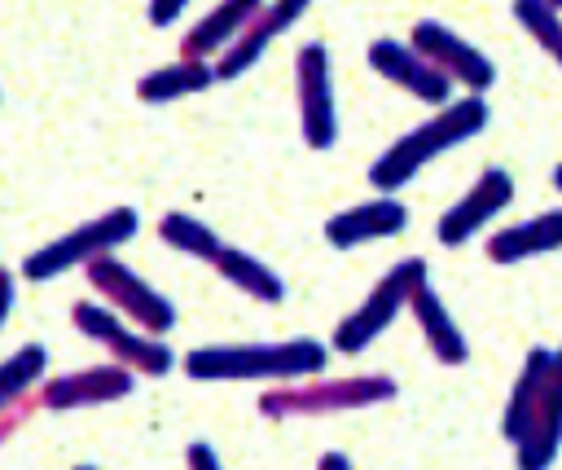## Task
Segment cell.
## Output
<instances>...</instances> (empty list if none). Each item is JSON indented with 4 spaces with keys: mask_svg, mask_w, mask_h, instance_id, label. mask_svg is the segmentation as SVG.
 Returning <instances> with one entry per match:
<instances>
[{
    "mask_svg": "<svg viewBox=\"0 0 562 470\" xmlns=\"http://www.w3.org/2000/svg\"><path fill=\"white\" fill-rule=\"evenodd\" d=\"M312 4H316V0H268V4L259 9V18L246 26V35L215 61L220 79H237V75H246L250 66H259V57L268 53V44H272L277 35H285Z\"/></svg>",
    "mask_w": 562,
    "mask_h": 470,
    "instance_id": "16",
    "label": "cell"
},
{
    "mask_svg": "<svg viewBox=\"0 0 562 470\" xmlns=\"http://www.w3.org/2000/svg\"><path fill=\"white\" fill-rule=\"evenodd\" d=\"M316 470H351V457H347V452H338V448H329V452L316 461Z\"/></svg>",
    "mask_w": 562,
    "mask_h": 470,
    "instance_id": "29",
    "label": "cell"
},
{
    "mask_svg": "<svg viewBox=\"0 0 562 470\" xmlns=\"http://www.w3.org/2000/svg\"><path fill=\"white\" fill-rule=\"evenodd\" d=\"M562 448V347L553 351V369L544 382V395L536 404V417L527 435L514 444V466L518 470H549Z\"/></svg>",
    "mask_w": 562,
    "mask_h": 470,
    "instance_id": "15",
    "label": "cell"
},
{
    "mask_svg": "<svg viewBox=\"0 0 562 470\" xmlns=\"http://www.w3.org/2000/svg\"><path fill=\"white\" fill-rule=\"evenodd\" d=\"M553 250H562V206H549L540 215H527L518 224H505V228H496L483 242V255L492 264H522V259L553 255Z\"/></svg>",
    "mask_w": 562,
    "mask_h": 470,
    "instance_id": "17",
    "label": "cell"
},
{
    "mask_svg": "<svg viewBox=\"0 0 562 470\" xmlns=\"http://www.w3.org/2000/svg\"><path fill=\"white\" fill-rule=\"evenodd\" d=\"M400 387L391 373H351V378H303L285 387H268L259 395V413L281 417H334V413H360L373 404L395 400Z\"/></svg>",
    "mask_w": 562,
    "mask_h": 470,
    "instance_id": "3",
    "label": "cell"
},
{
    "mask_svg": "<svg viewBox=\"0 0 562 470\" xmlns=\"http://www.w3.org/2000/svg\"><path fill=\"white\" fill-rule=\"evenodd\" d=\"M492 110H487V97L479 92H465L457 101H448L443 110H435L430 119H422L417 127H408L404 136H395L373 163H369V184L378 193H400L408 180H417L439 154L474 141L483 127H487Z\"/></svg>",
    "mask_w": 562,
    "mask_h": 470,
    "instance_id": "1",
    "label": "cell"
},
{
    "mask_svg": "<svg viewBox=\"0 0 562 470\" xmlns=\"http://www.w3.org/2000/svg\"><path fill=\"white\" fill-rule=\"evenodd\" d=\"M514 18L553 61L562 57V13L549 0H514Z\"/></svg>",
    "mask_w": 562,
    "mask_h": 470,
    "instance_id": "24",
    "label": "cell"
},
{
    "mask_svg": "<svg viewBox=\"0 0 562 470\" xmlns=\"http://www.w3.org/2000/svg\"><path fill=\"white\" fill-rule=\"evenodd\" d=\"M408 312H413V321H417V329H422V343L430 347V356H435L439 365L457 369V365H465V360H470L465 329L457 325V316L448 312V303L439 299V290H435L430 281H426V286L413 294Z\"/></svg>",
    "mask_w": 562,
    "mask_h": 470,
    "instance_id": "18",
    "label": "cell"
},
{
    "mask_svg": "<svg viewBox=\"0 0 562 470\" xmlns=\"http://www.w3.org/2000/svg\"><path fill=\"white\" fill-rule=\"evenodd\" d=\"M140 233V215L132 206H110L83 224H75L70 233L35 246L26 259H22V277L26 281H57L61 272L70 268H88L105 255H114L119 246H127L132 237Z\"/></svg>",
    "mask_w": 562,
    "mask_h": 470,
    "instance_id": "4",
    "label": "cell"
},
{
    "mask_svg": "<svg viewBox=\"0 0 562 470\" xmlns=\"http://www.w3.org/2000/svg\"><path fill=\"white\" fill-rule=\"evenodd\" d=\"M268 0H220L215 9H206L184 35H180V57H198V61H220L241 35L246 26L259 18Z\"/></svg>",
    "mask_w": 562,
    "mask_h": 470,
    "instance_id": "14",
    "label": "cell"
},
{
    "mask_svg": "<svg viewBox=\"0 0 562 470\" xmlns=\"http://www.w3.org/2000/svg\"><path fill=\"white\" fill-rule=\"evenodd\" d=\"M329 347L316 338H285V343H206L193 347L180 369L193 382H303L325 373Z\"/></svg>",
    "mask_w": 562,
    "mask_h": 470,
    "instance_id": "2",
    "label": "cell"
},
{
    "mask_svg": "<svg viewBox=\"0 0 562 470\" xmlns=\"http://www.w3.org/2000/svg\"><path fill=\"white\" fill-rule=\"evenodd\" d=\"M211 83H220V70L215 61H198V57H176L149 75L136 79V97L145 105H171V101H184V97H198L206 92Z\"/></svg>",
    "mask_w": 562,
    "mask_h": 470,
    "instance_id": "20",
    "label": "cell"
},
{
    "mask_svg": "<svg viewBox=\"0 0 562 470\" xmlns=\"http://www.w3.org/2000/svg\"><path fill=\"white\" fill-rule=\"evenodd\" d=\"M549 369H553V351H549V347H531V351L522 356L518 378H514L509 400H505V413H501V435H505L509 448L527 435V426H531V417H536V404H540V395H544Z\"/></svg>",
    "mask_w": 562,
    "mask_h": 470,
    "instance_id": "19",
    "label": "cell"
},
{
    "mask_svg": "<svg viewBox=\"0 0 562 470\" xmlns=\"http://www.w3.org/2000/svg\"><path fill=\"white\" fill-rule=\"evenodd\" d=\"M132 391H136V373L119 360H105V365H88V369H75V373L44 378L40 382V404H44V413H79V409L127 400Z\"/></svg>",
    "mask_w": 562,
    "mask_h": 470,
    "instance_id": "12",
    "label": "cell"
},
{
    "mask_svg": "<svg viewBox=\"0 0 562 470\" xmlns=\"http://www.w3.org/2000/svg\"><path fill=\"white\" fill-rule=\"evenodd\" d=\"M83 277H88L92 294H97L105 307H114L119 316H127V321L140 325L145 334L167 338V334L176 329V303H171L162 290H154V286H149L132 264H123L119 255H105V259L88 264Z\"/></svg>",
    "mask_w": 562,
    "mask_h": 470,
    "instance_id": "7",
    "label": "cell"
},
{
    "mask_svg": "<svg viewBox=\"0 0 562 470\" xmlns=\"http://www.w3.org/2000/svg\"><path fill=\"white\" fill-rule=\"evenodd\" d=\"M408 228V206L395 193H373L364 202H351L347 211H334L325 220V242L334 250H356L382 237H395Z\"/></svg>",
    "mask_w": 562,
    "mask_h": 470,
    "instance_id": "13",
    "label": "cell"
},
{
    "mask_svg": "<svg viewBox=\"0 0 562 470\" xmlns=\"http://www.w3.org/2000/svg\"><path fill=\"white\" fill-rule=\"evenodd\" d=\"M35 413H44V404H40V391H31L26 400H18V404H13V409L0 417V444H4V439H9L18 426H26V417H35Z\"/></svg>",
    "mask_w": 562,
    "mask_h": 470,
    "instance_id": "25",
    "label": "cell"
},
{
    "mask_svg": "<svg viewBox=\"0 0 562 470\" xmlns=\"http://www.w3.org/2000/svg\"><path fill=\"white\" fill-rule=\"evenodd\" d=\"M184 9H189V0H149V22L154 26H176Z\"/></svg>",
    "mask_w": 562,
    "mask_h": 470,
    "instance_id": "27",
    "label": "cell"
},
{
    "mask_svg": "<svg viewBox=\"0 0 562 470\" xmlns=\"http://www.w3.org/2000/svg\"><path fill=\"white\" fill-rule=\"evenodd\" d=\"M558 66H562V57H558Z\"/></svg>",
    "mask_w": 562,
    "mask_h": 470,
    "instance_id": "33",
    "label": "cell"
},
{
    "mask_svg": "<svg viewBox=\"0 0 562 470\" xmlns=\"http://www.w3.org/2000/svg\"><path fill=\"white\" fill-rule=\"evenodd\" d=\"M158 237H162V246H171V250H180L198 264H215V255L224 250V237L189 211H167L158 220Z\"/></svg>",
    "mask_w": 562,
    "mask_h": 470,
    "instance_id": "22",
    "label": "cell"
},
{
    "mask_svg": "<svg viewBox=\"0 0 562 470\" xmlns=\"http://www.w3.org/2000/svg\"><path fill=\"white\" fill-rule=\"evenodd\" d=\"M509 202H514V176H509L505 167H483V171L474 176V184L439 215V224H435L439 246L457 250V246L474 242Z\"/></svg>",
    "mask_w": 562,
    "mask_h": 470,
    "instance_id": "10",
    "label": "cell"
},
{
    "mask_svg": "<svg viewBox=\"0 0 562 470\" xmlns=\"http://www.w3.org/2000/svg\"><path fill=\"white\" fill-rule=\"evenodd\" d=\"M426 281H430V277H426V259H422V255H408V259L391 264V268L378 277V286L334 325V338H329L334 351L360 356L369 343H378V338L395 325V316L408 312L413 294H417Z\"/></svg>",
    "mask_w": 562,
    "mask_h": 470,
    "instance_id": "5",
    "label": "cell"
},
{
    "mask_svg": "<svg viewBox=\"0 0 562 470\" xmlns=\"http://www.w3.org/2000/svg\"><path fill=\"white\" fill-rule=\"evenodd\" d=\"M13 299H18V281H13V272L0 264V329L9 325V312H13Z\"/></svg>",
    "mask_w": 562,
    "mask_h": 470,
    "instance_id": "28",
    "label": "cell"
},
{
    "mask_svg": "<svg viewBox=\"0 0 562 470\" xmlns=\"http://www.w3.org/2000/svg\"><path fill=\"white\" fill-rule=\"evenodd\" d=\"M70 325L88 343L105 347V356L119 360V365H127L136 378H162V373L176 369V351L158 334H145L140 325H132L127 316H119L101 299H79L70 307Z\"/></svg>",
    "mask_w": 562,
    "mask_h": 470,
    "instance_id": "6",
    "label": "cell"
},
{
    "mask_svg": "<svg viewBox=\"0 0 562 470\" xmlns=\"http://www.w3.org/2000/svg\"><path fill=\"white\" fill-rule=\"evenodd\" d=\"M44 369H48V347L44 343H22L9 360H0V417L18 400H26L31 391H40L35 382L44 378Z\"/></svg>",
    "mask_w": 562,
    "mask_h": 470,
    "instance_id": "23",
    "label": "cell"
},
{
    "mask_svg": "<svg viewBox=\"0 0 562 470\" xmlns=\"http://www.w3.org/2000/svg\"><path fill=\"white\" fill-rule=\"evenodd\" d=\"M294 92H299V132L303 145L325 154L338 145V105H334V75H329V48L321 40H307L294 53Z\"/></svg>",
    "mask_w": 562,
    "mask_h": 470,
    "instance_id": "8",
    "label": "cell"
},
{
    "mask_svg": "<svg viewBox=\"0 0 562 470\" xmlns=\"http://www.w3.org/2000/svg\"><path fill=\"white\" fill-rule=\"evenodd\" d=\"M408 44L435 66V70H443L457 88H465V92H487L492 83H496V61L483 53V48H474L465 35H457L452 26H443V22H435V18H422L413 31H408Z\"/></svg>",
    "mask_w": 562,
    "mask_h": 470,
    "instance_id": "9",
    "label": "cell"
},
{
    "mask_svg": "<svg viewBox=\"0 0 562 470\" xmlns=\"http://www.w3.org/2000/svg\"><path fill=\"white\" fill-rule=\"evenodd\" d=\"M369 70L382 75L386 83H395L400 92H408V97L422 101V105L443 110L448 101H457V97H452L457 83H452L443 70H435L408 40H391V35L373 40V44H369Z\"/></svg>",
    "mask_w": 562,
    "mask_h": 470,
    "instance_id": "11",
    "label": "cell"
},
{
    "mask_svg": "<svg viewBox=\"0 0 562 470\" xmlns=\"http://www.w3.org/2000/svg\"><path fill=\"white\" fill-rule=\"evenodd\" d=\"M184 466H189V470H224L220 452H215L211 444H202V439H193V444L184 448Z\"/></svg>",
    "mask_w": 562,
    "mask_h": 470,
    "instance_id": "26",
    "label": "cell"
},
{
    "mask_svg": "<svg viewBox=\"0 0 562 470\" xmlns=\"http://www.w3.org/2000/svg\"><path fill=\"white\" fill-rule=\"evenodd\" d=\"M553 189H558V193H562V163H558V167H553Z\"/></svg>",
    "mask_w": 562,
    "mask_h": 470,
    "instance_id": "30",
    "label": "cell"
},
{
    "mask_svg": "<svg viewBox=\"0 0 562 470\" xmlns=\"http://www.w3.org/2000/svg\"><path fill=\"white\" fill-rule=\"evenodd\" d=\"M549 4H553V9H558V13H562V0H549Z\"/></svg>",
    "mask_w": 562,
    "mask_h": 470,
    "instance_id": "31",
    "label": "cell"
},
{
    "mask_svg": "<svg viewBox=\"0 0 562 470\" xmlns=\"http://www.w3.org/2000/svg\"><path fill=\"white\" fill-rule=\"evenodd\" d=\"M211 272H220L233 290H241V294L255 299V303H281V299H285L281 272L268 268L259 255H250V250H241V246H228V242H224V250L215 255Z\"/></svg>",
    "mask_w": 562,
    "mask_h": 470,
    "instance_id": "21",
    "label": "cell"
},
{
    "mask_svg": "<svg viewBox=\"0 0 562 470\" xmlns=\"http://www.w3.org/2000/svg\"><path fill=\"white\" fill-rule=\"evenodd\" d=\"M75 470H97V466H75Z\"/></svg>",
    "mask_w": 562,
    "mask_h": 470,
    "instance_id": "32",
    "label": "cell"
}]
</instances>
